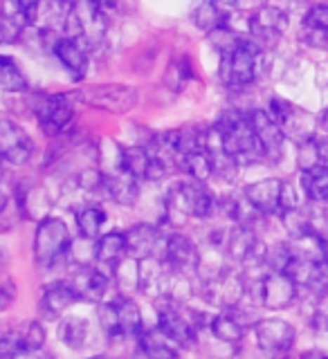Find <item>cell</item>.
I'll return each instance as SVG.
<instances>
[{
  "mask_svg": "<svg viewBox=\"0 0 328 359\" xmlns=\"http://www.w3.org/2000/svg\"><path fill=\"white\" fill-rule=\"evenodd\" d=\"M218 126L223 128V151L236 157L239 162L245 160H261L265 157L263 146L256 137V130L252 126L250 112H225Z\"/></svg>",
  "mask_w": 328,
  "mask_h": 359,
  "instance_id": "obj_1",
  "label": "cell"
},
{
  "mask_svg": "<svg viewBox=\"0 0 328 359\" xmlns=\"http://www.w3.org/2000/svg\"><path fill=\"white\" fill-rule=\"evenodd\" d=\"M70 229L61 218L48 216L39 220L37 233H34V258L41 265H56L70 256Z\"/></svg>",
  "mask_w": 328,
  "mask_h": 359,
  "instance_id": "obj_2",
  "label": "cell"
},
{
  "mask_svg": "<svg viewBox=\"0 0 328 359\" xmlns=\"http://www.w3.org/2000/svg\"><path fill=\"white\" fill-rule=\"evenodd\" d=\"M261 59V48L254 41L241 39L239 48L230 54H223L221 63V79L230 88L250 86L256 76V65Z\"/></svg>",
  "mask_w": 328,
  "mask_h": 359,
  "instance_id": "obj_3",
  "label": "cell"
},
{
  "mask_svg": "<svg viewBox=\"0 0 328 359\" xmlns=\"http://www.w3.org/2000/svg\"><path fill=\"white\" fill-rule=\"evenodd\" d=\"M218 202L202 182H185L176 184L169 194V209L176 211L178 216H194L205 220L216 211Z\"/></svg>",
  "mask_w": 328,
  "mask_h": 359,
  "instance_id": "obj_4",
  "label": "cell"
},
{
  "mask_svg": "<svg viewBox=\"0 0 328 359\" xmlns=\"http://www.w3.org/2000/svg\"><path fill=\"white\" fill-rule=\"evenodd\" d=\"M32 112L45 135H59L74 117L70 95H37L32 97Z\"/></svg>",
  "mask_w": 328,
  "mask_h": 359,
  "instance_id": "obj_5",
  "label": "cell"
},
{
  "mask_svg": "<svg viewBox=\"0 0 328 359\" xmlns=\"http://www.w3.org/2000/svg\"><path fill=\"white\" fill-rule=\"evenodd\" d=\"M157 328L162 330L164 337H169L176 346L189 348L194 346L198 330L191 323L189 317H185V312L180 310V303L173 301H162V306L157 308Z\"/></svg>",
  "mask_w": 328,
  "mask_h": 359,
  "instance_id": "obj_6",
  "label": "cell"
},
{
  "mask_svg": "<svg viewBox=\"0 0 328 359\" xmlns=\"http://www.w3.org/2000/svg\"><path fill=\"white\" fill-rule=\"evenodd\" d=\"M81 99L86 104L108 112H129L135 106V101H138V93L131 86L104 83L88 88L86 93H81Z\"/></svg>",
  "mask_w": 328,
  "mask_h": 359,
  "instance_id": "obj_7",
  "label": "cell"
},
{
  "mask_svg": "<svg viewBox=\"0 0 328 359\" xmlns=\"http://www.w3.org/2000/svg\"><path fill=\"white\" fill-rule=\"evenodd\" d=\"M205 297L209 303H214V306H218L223 310L239 308L241 299L245 297V283L239 274L230 272V269H221L218 274L207 278Z\"/></svg>",
  "mask_w": 328,
  "mask_h": 359,
  "instance_id": "obj_8",
  "label": "cell"
},
{
  "mask_svg": "<svg viewBox=\"0 0 328 359\" xmlns=\"http://www.w3.org/2000/svg\"><path fill=\"white\" fill-rule=\"evenodd\" d=\"M254 334H256V344L261 351L265 353H273V355H279V353H288L292 344H295V328L284 321V319H261L256 325H254Z\"/></svg>",
  "mask_w": 328,
  "mask_h": 359,
  "instance_id": "obj_9",
  "label": "cell"
},
{
  "mask_svg": "<svg viewBox=\"0 0 328 359\" xmlns=\"http://www.w3.org/2000/svg\"><path fill=\"white\" fill-rule=\"evenodd\" d=\"M297 280L288 272H268L261 278V303L268 310H284L297 299Z\"/></svg>",
  "mask_w": 328,
  "mask_h": 359,
  "instance_id": "obj_10",
  "label": "cell"
},
{
  "mask_svg": "<svg viewBox=\"0 0 328 359\" xmlns=\"http://www.w3.org/2000/svg\"><path fill=\"white\" fill-rule=\"evenodd\" d=\"M110 274H106L104 269L93 267V265H77L72 278L67 280L74 290L77 294L86 299V301H95L101 303L108 294V287H110Z\"/></svg>",
  "mask_w": 328,
  "mask_h": 359,
  "instance_id": "obj_11",
  "label": "cell"
},
{
  "mask_svg": "<svg viewBox=\"0 0 328 359\" xmlns=\"http://www.w3.org/2000/svg\"><path fill=\"white\" fill-rule=\"evenodd\" d=\"M32 140L22 133V128H18L9 119L0 121V153H3L5 162L20 166L32 157Z\"/></svg>",
  "mask_w": 328,
  "mask_h": 359,
  "instance_id": "obj_12",
  "label": "cell"
},
{
  "mask_svg": "<svg viewBox=\"0 0 328 359\" xmlns=\"http://www.w3.org/2000/svg\"><path fill=\"white\" fill-rule=\"evenodd\" d=\"M164 261L183 274H194L200 269V252L183 233H171L166 241V258Z\"/></svg>",
  "mask_w": 328,
  "mask_h": 359,
  "instance_id": "obj_13",
  "label": "cell"
},
{
  "mask_svg": "<svg viewBox=\"0 0 328 359\" xmlns=\"http://www.w3.org/2000/svg\"><path fill=\"white\" fill-rule=\"evenodd\" d=\"M252 126L256 130V137L263 146V153L270 160H277L281 153V144H284L286 133L279 123L268 115V110H252L250 112Z\"/></svg>",
  "mask_w": 328,
  "mask_h": 359,
  "instance_id": "obj_14",
  "label": "cell"
},
{
  "mask_svg": "<svg viewBox=\"0 0 328 359\" xmlns=\"http://www.w3.org/2000/svg\"><path fill=\"white\" fill-rule=\"evenodd\" d=\"M286 27H288V14L279 7L265 5L261 9H256L250 16V32L256 39H263V41L279 39L281 34L286 32Z\"/></svg>",
  "mask_w": 328,
  "mask_h": 359,
  "instance_id": "obj_15",
  "label": "cell"
},
{
  "mask_svg": "<svg viewBox=\"0 0 328 359\" xmlns=\"http://www.w3.org/2000/svg\"><path fill=\"white\" fill-rule=\"evenodd\" d=\"M281 194H284V180H277V177L258 180V182L245 189V196L250 198L252 205L258 211H263L265 216H275V213L281 211Z\"/></svg>",
  "mask_w": 328,
  "mask_h": 359,
  "instance_id": "obj_16",
  "label": "cell"
},
{
  "mask_svg": "<svg viewBox=\"0 0 328 359\" xmlns=\"http://www.w3.org/2000/svg\"><path fill=\"white\" fill-rule=\"evenodd\" d=\"M52 52L56 54V59L61 61V65L70 72L77 81H81L88 72V52L81 45V41H74V39H59L54 43Z\"/></svg>",
  "mask_w": 328,
  "mask_h": 359,
  "instance_id": "obj_17",
  "label": "cell"
},
{
  "mask_svg": "<svg viewBox=\"0 0 328 359\" xmlns=\"http://www.w3.org/2000/svg\"><path fill=\"white\" fill-rule=\"evenodd\" d=\"M162 233L157 227H153V224H135V227H131L126 231V250H129V256L131 258H138V261H142V258H149L155 254V247L157 243H160Z\"/></svg>",
  "mask_w": 328,
  "mask_h": 359,
  "instance_id": "obj_18",
  "label": "cell"
},
{
  "mask_svg": "<svg viewBox=\"0 0 328 359\" xmlns=\"http://www.w3.org/2000/svg\"><path fill=\"white\" fill-rule=\"evenodd\" d=\"M106 194L117 202L122 207H133L135 202L140 198V184H138V177L126 173V171H117L106 175V182H104Z\"/></svg>",
  "mask_w": 328,
  "mask_h": 359,
  "instance_id": "obj_19",
  "label": "cell"
},
{
  "mask_svg": "<svg viewBox=\"0 0 328 359\" xmlns=\"http://www.w3.org/2000/svg\"><path fill=\"white\" fill-rule=\"evenodd\" d=\"M79 299H81V297L77 294V290L70 283H63V280H59V283L45 285L43 297H41V308H43L45 314H48V317H59V314H63Z\"/></svg>",
  "mask_w": 328,
  "mask_h": 359,
  "instance_id": "obj_20",
  "label": "cell"
},
{
  "mask_svg": "<svg viewBox=\"0 0 328 359\" xmlns=\"http://www.w3.org/2000/svg\"><path fill=\"white\" fill-rule=\"evenodd\" d=\"M124 256H129L126 250V233L108 231L97 241V263L108 269H115V265Z\"/></svg>",
  "mask_w": 328,
  "mask_h": 359,
  "instance_id": "obj_21",
  "label": "cell"
},
{
  "mask_svg": "<svg viewBox=\"0 0 328 359\" xmlns=\"http://www.w3.org/2000/svg\"><path fill=\"white\" fill-rule=\"evenodd\" d=\"M225 211H228V216L236 224H239V227H252L254 229L256 224L265 218V213L258 211L245 194L241 198H228V200H225Z\"/></svg>",
  "mask_w": 328,
  "mask_h": 359,
  "instance_id": "obj_22",
  "label": "cell"
},
{
  "mask_svg": "<svg viewBox=\"0 0 328 359\" xmlns=\"http://www.w3.org/2000/svg\"><path fill=\"white\" fill-rule=\"evenodd\" d=\"M209 330L223 344H239L245 334V325L239 321V317L232 310H225L211 319Z\"/></svg>",
  "mask_w": 328,
  "mask_h": 359,
  "instance_id": "obj_23",
  "label": "cell"
},
{
  "mask_svg": "<svg viewBox=\"0 0 328 359\" xmlns=\"http://www.w3.org/2000/svg\"><path fill=\"white\" fill-rule=\"evenodd\" d=\"M171 339L162 334L160 328L155 330H144L140 334V348L146 355V359H180L178 351L169 344Z\"/></svg>",
  "mask_w": 328,
  "mask_h": 359,
  "instance_id": "obj_24",
  "label": "cell"
},
{
  "mask_svg": "<svg viewBox=\"0 0 328 359\" xmlns=\"http://www.w3.org/2000/svg\"><path fill=\"white\" fill-rule=\"evenodd\" d=\"M301 189L310 202H328V166L317 164L301 171Z\"/></svg>",
  "mask_w": 328,
  "mask_h": 359,
  "instance_id": "obj_25",
  "label": "cell"
},
{
  "mask_svg": "<svg viewBox=\"0 0 328 359\" xmlns=\"http://www.w3.org/2000/svg\"><path fill=\"white\" fill-rule=\"evenodd\" d=\"M258 243L261 241L256 238L252 227H239V224H236V229L230 231V238H228V245H225V250H228V254L234 258V261L245 263L247 256L256 250Z\"/></svg>",
  "mask_w": 328,
  "mask_h": 359,
  "instance_id": "obj_26",
  "label": "cell"
},
{
  "mask_svg": "<svg viewBox=\"0 0 328 359\" xmlns=\"http://www.w3.org/2000/svg\"><path fill=\"white\" fill-rule=\"evenodd\" d=\"M108 216L106 211L101 207H95V205H88L84 209L77 211V227H79V233L84 236V238H101V231H104V224H106Z\"/></svg>",
  "mask_w": 328,
  "mask_h": 359,
  "instance_id": "obj_27",
  "label": "cell"
},
{
  "mask_svg": "<svg viewBox=\"0 0 328 359\" xmlns=\"http://www.w3.org/2000/svg\"><path fill=\"white\" fill-rule=\"evenodd\" d=\"M151 166V153L146 146H131V149H122L119 153V171H126L135 177H144L149 173Z\"/></svg>",
  "mask_w": 328,
  "mask_h": 359,
  "instance_id": "obj_28",
  "label": "cell"
},
{
  "mask_svg": "<svg viewBox=\"0 0 328 359\" xmlns=\"http://www.w3.org/2000/svg\"><path fill=\"white\" fill-rule=\"evenodd\" d=\"M59 339L70 351H81L88 341V321L84 317H67L59 325Z\"/></svg>",
  "mask_w": 328,
  "mask_h": 359,
  "instance_id": "obj_29",
  "label": "cell"
},
{
  "mask_svg": "<svg viewBox=\"0 0 328 359\" xmlns=\"http://www.w3.org/2000/svg\"><path fill=\"white\" fill-rule=\"evenodd\" d=\"M180 168L194 177V182H202V184L214 175V164H211V157L207 151H194V153L183 155V164H180Z\"/></svg>",
  "mask_w": 328,
  "mask_h": 359,
  "instance_id": "obj_30",
  "label": "cell"
},
{
  "mask_svg": "<svg viewBox=\"0 0 328 359\" xmlns=\"http://www.w3.org/2000/svg\"><path fill=\"white\" fill-rule=\"evenodd\" d=\"M119 323H122V334H142L144 332V319H142V310L133 299H119Z\"/></svg>",
  "mask_w": 328,
  "mask_h": 359,
  "instance_id": "obj_31",
  "label": "cell"
},
{
  "mask_svg": "<svg viewBox=\"0 0 328 359\" xmlns=\"http://www.w3.org/2000/svg\"><path fill=\"white\" fill-rule=\"evenodd\" d=\"M0 88L5 93H22L27 88L25 76H22L20 67L9 59V56H3L0 59Z\"/></svg>",
  "mask_w": 328,
  "mask_h": 359,
  "instance_id": "obj_32",
  "label": "cell"
},
{
  "mask_svg": "<svg viewBox=\"0 0 328 359\" xmlns=\"http://www.w3.org/2000/svg\"><path fill=\"white\" fill-rule=\"evenodd\" d=\"M115 278L124 292L140 290V261L138 258H122L115 265Z\"/></svg>",
  "mask_w": 328,
  "mask_h": 359,
  "instance_id": "obj_33",
  "label": "cell"
},
{
  "mask_svg": "<svg viewBox=\"0 0 328 359\" xmlns=\"http://www.w3.org/2000/svg\"><path fill=\"white\" fill-rule=\"evenodd\" d=\"M97 321L108 337H117L122 334V323H119V306L110 301H101L97 303Z\"/></svg>",
  "mask_w": 328,
  "mask_h": 359,
  "instance_id": "obj_34",
  "label": "cell"
},
{
  "mask_svg": "<svg viewBox=\"0 0 328 359\" xmlns=\"http://www.w3.org/2000/svg\"><path fill=\"white\" fill-rule=\"evenodd\" d=\"M211 157V164H214V175L225 180V182H234L236 175H239V166L241 162L236 160V157L228 155L225 151H218V153H209Z\"/></svg>",
  "mask_w": 328,
  "mask_h": 359,
  "instance_id": "obj_35",
  "label": "cell"
},
{
  "mask_svg": "<svg viewBox=\"0 0 328 359\" xmlns=\"http://www.w3.org/2000/svg\"><path fill=\"white\" fill-rule=\"evenodd\" d=\"M295 252H292L290 243H279L273 250H268V261L265 265L270 267V272H288V267L295 261Z\"/></svg>",
  "mask_w": 328,
  "mask_h": 359,
  "instance_id": "obj_36",
  "label": "cell"
},
{
  "mask_svg": "<svg viewBox=\"0 0 328 359\" xmlns=\"http://www.w3.org/2000/svg\"><path fill=\"white\" fill-rule=\"evenodd\" d=\"M20 344H22V351H29V353H39L43 344H45V328L39 321H29L25 323V328L20 332Z\"/></svg>",
  "mask_w": 328,
  "mask_h": 359,
  "instance_id": "obj_37",
  "label": "cell"
},
{
  "mask_svg": "<svg viewBox=\"0 0 328 359\" xmlns=\"http://www.w3.org/2000/svg\"><path fill=\"white\" fill-rule=\"evenodd\" d=\"M189 79H191V65L187 59H180V61H173L171 65H169L164 83L178 93V90H183V86L189 81Z\"/></svg>",
  "mask_w": 328,
  "mask_h": 359,
  "instance_id": "obj_38",
  "label": "cell"
},
{
  "mask_svg": "<svg viewBox=\"0 0 328 359\" xmlns=\"http://www.w3.org/2000/svg\"><path fill=\"white\" fill-rule=\"evenodd\" d=\"M196 25L200 29H205L207 34L223 25V18H221V14L216 11V7H214L211 0H207V3H202L198 7V11H196Z\"/></svg>",
  "mask_w": 328,
  "mask_h": 359,
  "instance_id": "obj_39",
  "label": "cell"
},
{
  "mask_svg": "<svg viewBox=\"0 0 328 359\" xmlns=\"http://www.w3.org/2000/svg\"><path fill=\"white\" fill-rule=\"evenodd\" d=\"M292 112H295V106L290 104L286 99H279V97H273L268 104V115L273 117L281 128H286V123L290 121Z\"/></svg>",
  "mask_w": 328,
  "mask_h": 359,
  "instance_id": "obj_40",
  "label": "cell"
},
{
  "mask_svg": "<svg viewBox=\"0 0 328 359\" xmlns=\"http://www.w3.org/2000/svg\"><path fill=\"white\" fill-rule=\"evenodd\" d=\"M303 27L306 29H320L328 32V5H315L303 16Z\"/></svg>",
  "mask_w": 328,
  "mask_h": 359,
  "instance_id": "obj_41",
  "label": "cell"
},
{
  "mask_svg": "<svg viewBox=\"0 0 328 359\" xmlns=\"http://www.w3.org/2000/svg\"><path fill=\"white\" fill-rule=\"evenodd\" d=\"M104 182H106V175L97 171V168H86V171H81L77 177V184L84 191H97L104 187Z\"/></svg>",
  "mask_w": 328,
  "mask_h": 359,
  "instance_id": "obj_42",
  "label": "cell"
},
{
  "mask_svg": "<svg viewBox=\"0 0 328 359\" xmlns=\"http://www.w3.org/2000/svg\"><path fill=\"white\" fill-rule=\"evenodd\" d=\"M310 290H315L317 294L328 297V256H324L317 263V269H315V280Z\"/></svg>",
  "mask_w": 328,
  "mask_h": 359,
  "instance_id": "obj_43",
  "label": "cell"
},
{
  "mask_svg": "<svg viewBox=\"0 0 328 359\" xmlns=\"http://www.w3.org/2000/svg\"><path fill=\"white\" fill-rule=\"evenodd\" d=\"M214 7H216V11L221 14L223 18V25L228 22L232 16L239 14V0H211Z\"/></svg>",
  "mask_w": 328,
  "mask_h": 359,
  "instance_id": "obj_44",
  "label": "cell"
},
{
  "mask_svg": "<svg viewBox=\"0 0 328 359\" xmlns=\"http://www.w3.org/2000/svg\"><path fill=\"white\" fill-rule=\"evenodd\" d=\"M295 209H299V207H297L295 189H292V184L284 182V194H281V211H279V216H284V213L295 211Z\"/></svg>",
  "mask_w": 328,
  "mask_h": 359,
  "instance_id": "obj_45",
  "label": "cell"
},
{
  "mask_svg": "<svg viewBox=\"0 0 328 359\" xmlns=\"http://www.w3.org/2000/svg\"><path fill=\"white\" fill-rule=\"evenodd\" d=\"M16 3L27 11V16H29L32 22L37 20V9H39V5H41V0H16Z\"/></svg>",
  "mask_w": 328,
  "mask_h": 359,
  "instance_id": "obj_46",
  "label": "cell"
},
{
  "mask_svg": "<svg viewBox=\"0 0 328 359\" xmlns=\"http://www.w3.org/2000/svg\"><path fill=\"white\" fill-rule=\"evenodd\" d=\"M93 3H95V7H97L104 16L112 14V11L117 9V0H93Z\"/></svg>",
  "mask_w": 328,
  "mask_h": 359,
  "instance_id": "obj_47",
  "label": "cell"
},
{
  "mask_svg": "<svg viewBox=\"0 0 328 359\" xmlns=\"http://www.w3.org/2000/svg\"><path fill=\"white\" fill-rule=\"evenodd\" d=\"M315 142H317V153H320V164L328 166V137L320 140L315 137Z\"/></svg>",
  "mask_w": 328,
  "mask_h": 359,
  "instance_id": "obj_48",
  "label": "cell"
},
{
  "mask_svg": "<svg viewBox=\"0 0 328 359\" xmlns=\"http://www.w3.org/2000/svg\"><path fill=\"white\" fill-rule=\"evenodd\" d=\"M11 299H14V283H11V280H5V285H3V306H9Z\"/></svg>",
  "mask_w": 328,
  "mask_h": 359,
  "instance_id": "obj_49",
  "label": "cell"
},
{
  "mask_svg": "<svg viewBox=\"0 0 328 359\" xmlns=\"http://www.w3.org/2000/svg\"><path fill=\"white\" fill-rule=\"evenodd\" d=\"M299 359H328V355H324L322 351H308V353H303Z\"/></svg>",
  "mask_w": 328,
  "mask_h": 359,
  "instance_id": "obj_50",
  "label": "cell"
},
{
  "mask_svg": "<svg viewBox=\"0 0 328 359\" xmlns=\"http://www.w3.org/2000/svg\"><path fill=\"white\" fill-rule=\"evenodd\" d=\"M322 126H324V130L328 133V108L324 110V115H322Z\"/></svg>",
  "mask_w": 328,
  "mask_h": 359,
  "instance_id": "obj_51",
  "label": "cell"
},
{
  "mask_svg": "<svg viewBox=\"0 0 328 359\" xmlns=\"http://www.w3.org/2000/svg\"><path fill=\"white\" fill-rule=\"evenodd\" d=\"M59 3H63V5H70V3H72V0H59Z\"/></svg>",
  "mask_w": 328,
  "mask_h": 359,
  "instance_id": "obj_52",
  "label": "cell"
},
{
  "mask_svg": "<svg viewBox=\"0 0 328 359\" xmlns=\"http://www.w3.org/2000/svg\"><path fill=\"white\" fill-rule=\"evenodd\" d=\"M93 359H108V357H101V355H99V357H93Z\"/></svg>",
  "mask_w": 328,
  "mask_h": 359,
  "instance_id": "obj_53",
  "label": "cell"
}]
</instances>
